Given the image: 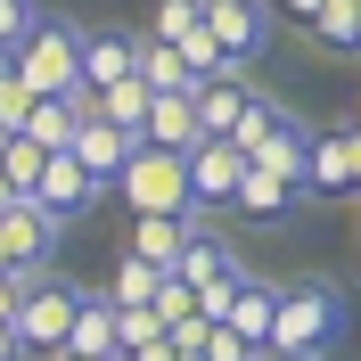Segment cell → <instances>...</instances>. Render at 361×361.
<instances>
[{
    "mask_svg": "<svg viewBox=\"0 0 361 361\" xmlns=\"http://www.w3.org/2000/svg\"><path fill=\"white\" fill-rule=\"evenodd\" d=\"M304 361H329V353H304Z\"/></svg>",
    "mask_w": 361,
    "mask_h": 361,
    "instance_id": "cell-37",
    "label": "cell"
},
{
    "mask_svg": "<svg viewBox=\"0 0 361 361\" xmlns=\"http://www.w3.org/2000/svg\"><path fill=\"white\" fill-rule=\"evenodd\" d=\"M25 353H33V345H25V329H17V320H0V361H25Z\"/></svg>",
    "mask_w": 361,
    "mask_h": 361,
    "instance_id": "cell-30",
    "label": "cell"
},
{
    "mask_svg": "<svg viewBox=\"0 0 361 361\" xmlns=\"http://www.w3.org/2000/svg\"><path fill=\"white\" fill-rule=\"evenodd\" d=\"M180 279H189V288H238V279H247V263H238V247H230L222 230H197V238H189V255H180Z\"/></svg>",
    "mask_w": 361,
    "mask_h": 361,
    "instance_id": "cell-15",
    "label": "cell"
},
{
    "mask_svg": "<svg viewBox=\"0 0 361 361\" xmlns=\"http://www.w3.org/2000/svg\"><path fill=\"white\" fill-rule=\"evenodd\" d=\"M157 312H164V329H173V320H197L205 304H197V288H189V279H180V271H173V279H164V288H157Z\"/></svg>",
    "mask_w": 361,
    "mask_h": 361,
    "instance_id": "cell-25",
    "label": "cell"
},
{
    "mask_svg": "<svg viewBox=\"0 0 361 361\" xmlns=\"http://www.w3.org/2000/svg\"><path fill=\"white\" fill-rule=\"evenodd\" d=\"M279 115H288V107H279V99H263V90H255V107L238 115V132H230V148H238V157L255 164V148H263V140L279 132Z\"/></svg>",
    "mask_w": 361,
    "mask_h": 361,
    "instance_id": "cell-23",
    "label": "cell"
},
{
    "mask_svg": "<svg viewBox=\"0 0 361 361\" xmlns=\"http://www.w3.org/2000/svg\"><path fill=\"white\" fill-rule=\"evenodd\" d=\"M42 0H0V58H17L25 42H33V33H42Z\"/></svg>",
    "mask_w": 361,
    "mask_h": 361,
    "instance_id": "cell-24",
    "label": "cell"
},
{
    "mask_svg": "<svg viewBox=\"0 0 361 361\" xmlns=\"http://www.w3.org/2000/svg\"><path fill=\"white\" fill-rule=\"evenodd\" d=\"M271 17H295V25H312V17H320V0H271Z\"/></svg>",
    "mask_w": 361,
    "mask_h": 361,
    "instance_id": "cell-31",
    "label": "cell"
},
{
    "mask_svg": "<svg viewBox=\"0 0 361 361\" xmlns=\"http://www.w3.org/2000/svg\"><path fill=\"white\" fill-rule=\"evenodd\" d=\"M304 189L320 205H361V180H353V123L345 132H312V164H304Z\"/></svg>",
    "mask_w": 361,
    "mask_h": 361,
    "instance_id": "cell-9",
    "label": "cell"
},
{
    "mask_svg": "<svg viewBox=\"0 0 361 361\" xmlns=\"http://www.w3.org/2000/svg\"><path fill=\"white\" fill-rule=\"evenodd\" d=\"M345 329H353V304H345L337 279H295V288H279V337H271V361H304V353L337 361Z\"/></svg>",
    "mask_w": 361,
    "mask_h": 361,
    "instance_id": "cell-1",
    "label": "cell"
},
{
    "mask_svg": "<svg viewBox=\"0 0 361 361\" xmlns=\"http://www.w3.org/2000/svg\"><path fill=\"white\" fill-rule=\"evenodd\" d=\"M74 312H82V288H66V279H49V271H42V279L25 288V304H17V329H25L33 353H66Z\"/></svg>",
    "mask_w": 361,
    "mask_h": 361,
    "instance_id": "cell-4",
    "label": "cell"
},
{
    "mask_svg": "<svg viewBox=\"0 0 361 361\" xmlns=\"http://www.w3.org/2000/svg\"><path fill=\"white\" fill-rule=\"evenodd\" d=\"M312 205V189H304V173H271V164H247V180H238V222H255V230H279V222H295Z\"/></svg>",
    "mask_w": 361,
    "mask_h": 361,
    "instance_id": "cell-5",
    "label": "cell"
},
{
    "mask_svg": "<svg viewBox=\"0 0 361 361\" xmlns=\"http://www.w3.org/2000/svg\"><path fill=\"white\" fill-rule=\"evenodd\" d=\"M180 361H205V353H180Z\"/></svg>",
    "mask_w": 361,
    "mask_h": 361,
    "instance_id": "cell-36",
    "label": "cell"
},
{
    "mask_svg": "<svg viewBox=\"0 0 361 361\" xmlns=\"http://www.w3.org/2000/svg\"><path fill=\"white\" fill-rule=\"evenodd\" d=\"M8 140H17V132H0V164H8Z\"/></svg>",
    "mask_w": 361,
    "mask_h": 361,
    "instance_id": "cell-34",
    "label": "cell"
},
{
    "mask_svg": "<svg viewBox=\"0 0 361 361\" xmlns=\"http://www.w3.org/2000/svg\"><path fill=\"white\" fill-rule=\"evenodd\" d=\"M148 148H173V157H189V148H205V123H197V90H157V107H148Z\"/></svg>",
    "mask_w": 361,
    "mask_h": 361,
    "instance_id": "cell-14",
    "label": "cell"
},
{
    "mask_svg": "<svg viewBox=\"0 0 361 361\" xmlns=\"http://www.w3.org/2000/svg\"><path fill=\"white\" fill-rule=\"evenodd\" d=\"M66 353H74V361H123V304H115L107 288H99V295L82 288V312H74Z\"/></svg>",
    "mask_w": 361,
    "mask_h": 361,
    "instance_id": "cell-10",
    "label": "cell"
},
{
    "mask_svg": "<svg viewBox=\"0 0 361 361\" xmlns=\"http://www.w3.org/2000/svg\"><path fill=\"white\" fill-rule=\"evenodd\" d=\"M205 361H271V353H263V345H247L230 320H214V337H205Z\"/></svg>",
    "mask_w": 361,
    "mask_h": 361,
    "instance_id": "cell-26",
    "label": "cell"
},
{
    "mask_svg": "<svg viewBox=\"0 0 361 361\" xmlns=\"http://www.w3.org/2000/svg\"><path fill=\"white\" fill-rule=\"evenodd\" d=\"M17 82L33 99H82V25L66 17H42V33L17 49ZM99 99V90H90Z\"/></svg>",
    "mask_w": 361,
    "mask_h": 361,
    "instance_id": "cell-2",
    "label": "cell"
},
{
    "mask_svg": "<svg viewBox=\"0 0 361 361\" xmlns=\"http://www.w3.org/2000/svg\"><path fill=\"white\" fill-rule=\"evenodd\" d=\"M58 361H74V353H58Z\"/></svg>",
    "mask_w": 361,
    "mask_h": 361,
    "instance_id": "cell-38",
    "label": "cell"
},
{
    "mask_svg": "<svg viewBox=\"0 0 361 361\" xmlns=\"http://www.w3.org/2000/svg\"><path fill=\"white\" fill-rule=\"evenodd\" d=\"M8 82H17V58H0V90H8Z\"/></svg>",
    "mask_w": 361,
    "mask_h": 361,
    "instance_id": "cell-32",
    "label": "cell"
},
{
    "mask_svg": "<svg viewBox=\"0 0 361 361\" xmlns=\"http://www.w3.org/2000/svg\"><path fill=\"white\" fill-rule=\"evenodd\" d=\"M205 25H214V42L238 74L271 49V0H205Z\"/></svg>",
    "mask_w": 361,
    "mask_h": 361,
    "instance_id": "cell-6",
    "label": "cell"
},
{
    "mask_svg": "<svg viewBox=\"0 0 361 361\" xmlns=\"http://www.w3.org/2000/svg\"><path fill=\"white\" fill-rule=\"evenodd\" d=\"M33 107H42V99H33L25 82H8V90H0V132H25V123H33Z\"/></svg>",
    "mask_w": 361,
    "mask_h": 361,
    "instance_id": "cell-28",
    "label": "cell"
},
{
    "mask_svg": "<svg viewBox=\"0 0 361 361\" xmlns=\"http://www.w3.org/2000/svg\"><path fill=\"white\" fill-rule=\"evenodd\" d=\"M312 42H320V49H337V58H361V0H320Z\"/></svg>",
    "mask_w": 361,
    "mask_h": 361,
    "instance_id": "cell-20",
    "label": "cell"
},
{
    "mask_svg": "<svg viewBox=\"0 0 361 361\" xmlns=\"http://www.w3.org/2000/svg\"><path fill=\"white\" fill-rule=\"evenodd\" d=\"M33 197H42L49 214H58V222H74V214H90V205L107 197V180H90V173H82V157H74V148H58V157H49V173H42V189H33Z\"/></svg>",
    "mask_w": 361,
    "mask_h": 361,
    "instance_id": "cell-12",
    "label": "cell"
},
{
    "mask_svg": "<svg viewBox=\"0 0 361 361\" xmlns=\"http://www.w3.org/2000/svg\"><path fill=\"white\" fill-rule=\"evenodd\" d=\"M247 107H255V82H247V74H214V82H197V123H205V140H230Z\"/></svg>",
    "mask_w": 361,
    "mask_h": 361,
    "instance_id": "cell-16",
    "label": "cell"
},
{
    "mask_svg": "<svg viewBox=\"0 0 361 361\" xmlns=\"http://www.w3.org/2000/svg\"><path fill=\"white\" fill-rule=\"evenodd\" d=\"M197 230H205V214H132V255H148L157 271H180Z\"/></svg>",
    "mask_w": 361,
    "mask_h": 361,
    "instance_id": "cell-13",
    "label": "cell"
},
{
    "mask_svg": "<svg viewBox=\"0 0 361 361\" xmlns=\"http://www.w3.org/2000/svg\"><path fill=\"white\" fill-rule=\"evenodd\" d=\"M115 189H123V205H132V214H197L189 157H173V148H140L132 173L115 180Z\"/></svg>",
    "mask_w": 361,
    "mask_h": 361,
    "instance_id": "cell-3",
    "label": "cell"
},
{
    "mask_svg": "<svg viewBox=\"0 0 361 361\" xmlns=\"http://www.w3.org/2000/svg\"><path fill=\"white\" fill-rule=\"evenodd\" d=\"M140 82L148 90H197V66H189L173 42H148V33H140Z\"/></svg>",
    "mask_w": 361,
    "mask_h": 361,
    "instance_id": "cell-19",
    "label": "cell"
},
{
    "mask_svg": "<svg viewBox=\"0 0 361 361\" xmlns=\"http://www.w3.org/2000/svg\"><path fill=\"white\" fill-rule=\"evenodd\" d=\"M205 25V0H157V17H148V42H189V33H197Z\"/></svg>",
    "mask_w": 361,
    "mask_h": 361,
    "instance_id": "cell-22",
    "label": "cell"
},
{
    "mask_svg": "<svg viewBox=\"0 0 361 361\" xmlns=\"http://www.w3.org/2000/svg\"><path fill=\"white\" fill-rule=\"evenodd\" d=\"M230 329H238V337L247 345H263L271 353V337H279V288H263V279H238V295H230Z\"/></svg>",
    "mask_w": 361,
    "mask_h": 361,
    "instance_id": "cell-17",
    "label": "cell"
},
{
    "mask_svg": "<svg viewBox=\"0 0 361 361\" xmlns=\"http://www.w3.org/2000/svg\"><path fill=\"white\" fill-rule=\"evenodd\" d=\"M140 74V33L132 25H90L82 33V90H115Z\"/></svg>",
    "mask_w": 361,
    "mask_h": 361,
    "instance_id": "cell-8",
    "label": "cell"
},
{
    "mask_svg": "<svg viewBox=\"0 0 361 361\" xmlns=\"http://www.w3.org/2000/svg\"><path fill=\"white\" fill-rule=\"evenodd\" d=\"M345 123H353V132H361V99H353V115H345Z\"/></svg>",
    "mask_w": 361,
    "mask_h": 361,
    "instance_id": "cell-35",
    "label": "cell"
},
{
    "mask_svg": "<svg viewBox=\"0 0 361 361\" xmlns=\"http://www.w3.org/2000/svg\"><path fill=\"white\" fill-rule=\"evenodd\" d=\"M157 337H164V312H157V304H140V312H123V361H132L140 345H157Z\"/></svg>",
    "mask_w": 361,
    "mask_h": 361,
    "instance_id": "cell-27",
    "label": "cell"
},
{
    "mask_svg": "<svg viewBox=\"0 0 361 361\" xmlns=\"http://www.w3.org/2000/svg\"><path fill=\"white\" fill-rule=\"evenodd\" d=\"M25 288H33V279H17V271H0V320H17V304H25Z\"/></svg>",
    "mask_w": 361,
    "mask_h": 361,
    "instance_id": "cell-29",
    "label": "cell"
},
{
    "mask_svg": "<svg viewBox=\"0 0 361 361\" xmlns=\"http://www.w3.org/2000/svg\"><path fill=\"white\" fill-rule=\"evenodd\" d=\"M148 107H157V90L140 82H115V90H99V115H107V123H123V132H148Z\"/></svg>",
    "mask_w": 361,
    "mask_h": 361,
    "instance_id": "cell-21",
    "label": "cell"
},
{
    "mask_svg": "<svg viewBox=\"0 0 361 361\" xmlns=\"http://www.w3.org/2000/svg\"><path fill=\"white\" fill-rule=\"evenodd\" d=\"M140 148H148V140H140V132H123V123H107V115H90V123H82V140H74L82 173H90V180H107V189L132 173V157H140Z\"/></svg>",
    "mask_w": 361,
    "mask_h": 361,
    "instance_id": "cell-11",
    "label": "cell"
},
{
    "mask_svg": "<svg viewBox=\"0 0 361 361\" xmlns=\"http://www.w3.org/2000/svg\"><path fill=\"white\" fill-rule=\"evenodd\" d=\"M238 180H247V157H238L230 140L189 148V189H197V214H230V205H238Z\"/></svg>",
    "mask_w": 361,
    "mask_h": 361,
    "instance_id": "cell-7",
    "label": "cell"
},
{
    "mask_svg": "<svg viewBox=\"0 0 361 361\" xmlns=\"http://www.w3.org/2000/svg\"><path fill=\"white\" fill-rule=\"evenodd\" d=\"M353 180H361V132H353Z\"/></svg>",
    "mask_w": 361,
    "mask_h": 361,
    "instance_id": "cell-33",
    "label": "cell"
},
{
    "mask_svg": "<svg viewBox=\"0 0 361 361\" xmlns=\"http://www.w3.org/2000/svg\"><path fill=\"white\" fill-rule=\"evenodd\" d=\"M164 279H173V271H157V263H148V255H132V247H123V263H115L107 295H115V304H123V312H140V304H157V288H164Z\"/></svg>",
    "mask_w": 361,
    "mask_h": 361,
    "instance_id": "cell-18",
    "label": "cell"
}]
</instances>
